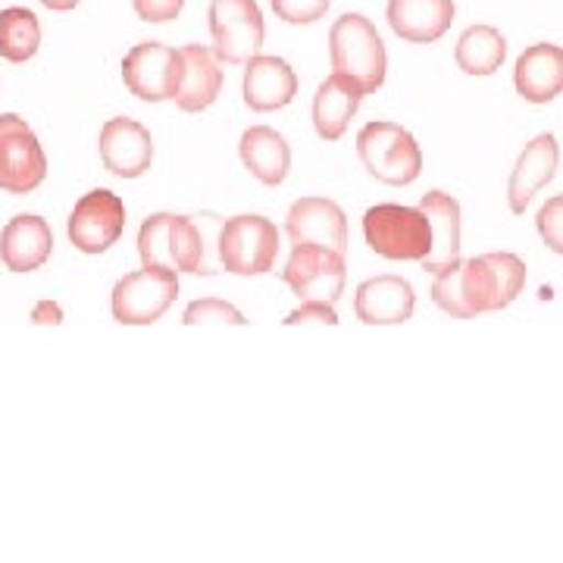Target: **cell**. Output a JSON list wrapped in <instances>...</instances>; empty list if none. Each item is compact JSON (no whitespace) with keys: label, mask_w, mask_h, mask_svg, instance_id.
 <instances>
[{"label":"cell","mask_w":563,"mask_h":563,"mask_svg":"<svg viewBox=\"0 0 563 563\" xmlns=\"http://www.w3.org/2000/svg\"><path fill=\"white\" fill-rule=\"evenodd\" d=\"M239 151H242V163L251 169V176L261 179L263 185H279L291 169V147L269 125H251L242 135Z\"/></svg>","instance_id":"obj_24"},{"label":"cell","mask_w":563,"mask_h":563,"mask_svg":"<svg viewBox=\"0 0 563 563\" xmlns=\"http://www.w3.org/2000/svg\"><path fill=\"white\" fill-rule=\"evenodd\" d=\"M269 3H273L279 20L291 22V25H310V22L325 16L332 0H269Z\"/></svg>","instance_id":"obj_28"},{"label":"cell","mask_w":563,"mask_h":563,"mask_svg":"<svg viewBox=\"0 0 563 563\" xmlns=\"http://www.w3.org/2000/svg\"><path fill=\"white\" fill-rule=\"evenodd\" d=\"M54 251V232L47 220L22 213L7 222V229L0 232V263L10 273H32L41 269L51 261Z\"/></svg>","instance_id":"obj_15"},{"label":"cell","mask_w":563,"mask_h":563,"mask_svg":"<svg viewBox=\"0 0 563 563\" xmlns=\"http://www.w3.org/2000/svg\"><path fill=\"white\" fill-rule=\"evenodd\" d=\"M32 322L35 325H60L63 322V310L57 301H38L35 310H32Z\"/></svg>","instance_id":"obj_32"},{"label":"cell","mask_w":563,"mask_h":563,"mask_svg":"<svg viewBox=\"0 0 563 563\" xmlns=\"http://www.w3.org/2000/svg\"><path fill=\"white\" fill-rule=\"evenodd\" d=\"M41 25L32 10L10 7L0 10V57L10 63H25L38 54Z\"/></svg>","instance_id":"obj_26"},{"label":"cell","mask_w":563,"mask_h":563,"mask_svg":"<svg viewBox=\"0 0 563 563\" xmlns=\"http://www.w3.org/2000/svg\"><path fill=\"white\" fill-rule=\"evenodd\" d=\"M420 210L432 229V247L422 257V269L442 273L451 263L461 261V203L444 191H429L422 195Z\"/></svg>","instance_id":"obj_18"},{"label":"cell","mask_w":563,"mask_h":563,"mask_svg":"<svg viewBox=\"0 0 563 563\" xmlns=\"http://www.w3.org/2000/svg\"><path fill=\"white\" fill-rule=\"evenodd\" d=\"M363 101V91L344 76H329L317 88V98H313V125L320 132V139L339 141L347 129V122L354 120L357 107Z\"/></svg>","instance_id":"obj_23"},{"label":"cell","mask_w":563,"mask_h":563,"mask_svg":"<svg viewBox=\"0 0 563 563\" xmlns=\"http://www.w3.org/2000/svg\"><path fill=\"white\" fill-rule=\"evenodd\" d=\"M526 285V263L517 254H483L451 263L435 273L432 301L457 320H473L479 313H495L517 301Z\"/></svg>","instance_id":"obj_1"},{"label":"cell","mask_w":563,"mask_h":563,"mask_svg":"<svg viewBox=\"0 0 563 563\" xmlns=\"http://www.w3.org/2000/svg\"><path fill=\"white\" fill-rule=\"evenodd\" d=\"M244 103L257 113L282 110L298 95V76L282 57H251L244 63Z\"/></svg>","instance_id":"obj_17"},{"label":"cell","mask_w":563,"mask_h":563,"mask_svg":"<svg viewBox=\"0 0 563 563\" xmlns=\"http://www.w3.org/2000/svg\"><path fill=\"white\" fill-rule=\"evenodd\" d=\"M213 57L229 66L247 63L263 47V13L254 0H213L210 3Z\"/></svg>","instance_id":"obj_8"},{"label":"cell","mask_w":563,"mask_h":563,"mask_svg":"<svg viewBox=\"0 0 563 563\" xmlns=\"http://www.w3.org/2000/svg\"><path fill=\"white\" fill-rule=\"evenodd\" d=\"M332 69L351 79L363 95L376 91L385 81V44L376 25L361 13H344L329 32Z\"/></svg>","instance_id":"obj_3"},{"label":"cell","mask_w":563,"mask_h":563,"mask_svg":"<svg viewBox=\"0 0 563 563\" xmlns=\"http://www.w3.org/2000/svg\"><path fill=\"white\" fill-rule=\"evenodd\" d=\"M181 322L185 325H210V322H217V325H244L247 320H244L239 307L217 301V298H203V301L188 303Z\"/></svg>","instance_id":"obj_27"},{"label":"cell","mask_w":563,"mask_h":563,"mask_svg":"<svg viewBox=\"0 0 563 563\" xmlns=\"http://www.w3.org/2000/svg\"><path fill=\"white\" fill-rule=\"evenodd\" d=\"M122 81L139 101H169L179 91L181 54L161 41L135 44L122 60Z\"/></svg>","instance_id":"obj_11"},{"label":"cell","mask_w":563,"mask_h":563,"mask_svg":"<svg viewBox=\"0 0 563 563\" xmlns=\"http://www.w3.org/2000/svg\"><path fill=\"white\" fill-rule=\"evenodd\" d=\"M301 322H325V325H335L339 313L329 301H303L295 313H288L285 325H301Z\"/></svg>","instance_id":"obj_30"},{"label":"cell","mask_w":563,"mask_h":563,"mask_svg":"<svg viewBox=\"0 0 563 563\" xmlns=\"http://www.w3.org/2000/svg\"><path fill=\"white\" fill-rule=\"evenodd\" d=\"M517 91L529 103L554 101L563 91V47L561 44H532L517 60Z\"/></svg>","instance_id":"obj_20"},{"label":"cell","mask_w":563,"mask_h":563,"mask_svg":"<svg viewBox=\"0 0 563 563\" xmlns=\"http://www.w3.org/2000/svg\"><path fill=\"white\" fill-rule=\"evenodd\" d=\"M413 307H417V295H413V285L401 276H376V279H366L357 288V298H354V310H357V320L366 325H398L413 317Z\"/></svg>","instance_id":"obj_16"},{"label":"cell","mask_w":563,"mask_h":563,"mask_svg":"<svg viewBox=\"0 0 563 563\" xmlns=\"http://www.w3.org/2000/svg\"><path fill=\"white\" fill-rule=\"evenodd\" d=\"M101 161L120 179H139L151 169L154 141L141 122L129 117L107 120L101 129Z\"/></svg>","instance_id":"obj_13"},{"label":"cell","mask_w":563,"mask_h":563,"mask_svg":"<svg viewBox=\"0 0 563 563\" xmlns=\"http://www.w3.org/2000/svg\"><path fill=\"white\" fill-rule=\"evenodd\" d=\"M139 254L144 266H166L173 273H217L207 254V232L191 217L154 213L141 222Z\"/></svg>","instance_id":"obj_2"},{"label":"cell","mask_w":563,"mask_h":563,"mask_svg":"<svg viewBox=\"0 0 563 563\" xmlns=\"http://www.w3.org/2000/svg\"><path fill=\"white\" fill-rule=\"evenodd\" d=\"M179 54L181 81L173 101L179 103L185 113H201V110H207L210 103L220 98V60L213 57V51H207L201 44H188V47H181Z\"/></svg>","instance_id":"obj_22"},{"label":"cell","mask_w":563,"mask_h":563,"mask_svg":"<svg viewBox=\"0 0 563 563\" xmlns=\"http://www.w3.org/2000/svg\"><path fill=\"white\" fill-rule=\"evenodd\" d=\"M38 3H44L47 10H57V13H66V10H76L81 0H38Z\"/></svg>","instance_id":"obj_33"},{"label":"cell","mask_w":563,"mask_h":563,"mask_svg":"<svg viewBox=\"0 0 563 563\" xmlns=\"http://www.w3.org/2000/svg\"><path fill=\"white\" fill-rule=\"evenodd\" d=\"M539 232L554 254H563V195L544 201V207L539 210Z\"/></svg>","instance_id":"obj_29"},{"label":"cell","mask_w":563,"mask_h":563,"mask_svg":"<svg viewBox=\"0 0 563 563\" xmlns=\"http://www.w3.org/2000/svg\"><path fill=\"white\" fill-rule=\"evenodd\" d=\"M285 232L291 244H322L344 254L347 251V220L344 210L329 198H301L291 203Z\"/></svg>","instance_id":"obj_14"},{"label":"cell","mask_w":563,"mask_h":563,"mask_svg":"<svg viewBox=\"0 0 563 563\" xmlns=\"http://www.w3.org/2000/svg\"><path fill=\"white\" fill-rule=\"evenodd\" d=\"M507 57V41L492 25H470L457 41V66L466 76H492Z\"/></svg>","instance_id":"obj_25"},{"label":"cell","mask_w":563,"mask_h":563,"mask_svg":"<svg viewBox=\"0 0 563 563\" xmlns=\"http://www.w3.org/2000/svg\"><path fill=\"white\" fill-rule=\"evenodd\" d=\"M357 154L369 176L385 185H410L420 179L422 154L417 139L395 122H369L357 135Z\"/></svg>","instance_id":"obj_5"},{"label":"cell","mask_w":563,"mask_h":563,"mask_svg":"<svg viewBox=\"0 0 563 563\" xmlns=\"http://www.w3.org/2000/svg\"><path fill=\"white\" fill-rule=\"evenodd\" d=\"M363 235L388 261H422L432 247V229L420 207L376 203L363 213Z\"/></svg>","instance_id":"obj_4"},{"label":"cell","mask_w":563,"mask_h":563,"mask_svg":"<svg viewBox=\"0 0 563 563\" xmlns=\"http://www.w3.org/2000/svg\"><path fill=\"white\" fill-rule=\"evenodd\" d=\"M282 279L301 301L335 303L344 295V254L322 244H295L291 257L282 269Z\"/></svg>","instance_id":"obj_10"},{"label":"cell","mask_w":563,"mask_h":563,"mask_svg":"<svg viewBox=\"0 0 563 563\" xmlns=\"http://www.w3.org/2000/svg\"><path fill=\"white\" fill-rule=\"evenodd\" d=\"M185 7V0H135V13L144 22H169L176 20Z\"/></svg>","instance_id":"obj_31"},{"label":"cell","mask_w":563,"mask_h":563,"mask_svg":"<svg viewBox=\"0 0 563 563\" xmlns=\"http://www.w3.org/2000/svg\"><path fill=\"white\" fill-rule=\"evenodd\" d=\"M558 161H561V147H558L554 135H539L526 144V151L510 173V185H507V201H510L514 213H526V207L539 195V188L554 179Z\"/></svg>","instance_id":"obj_19"},{"label":"cell","mask_w":563,"mask_h":563,"mask_svg":"<svg viewBox=\"0 0 563 563\" xmlns=\"http://www.w3.org/2000/svg\"><path fill=\"white\" fill-rule=\"evenodd\" d=\"M454 0H391L388 25L391 32L413 44H432L451 29Z\"/></svg>","instance_id":"obj_21"},{"label":"cell","mask_w":563,"mask_h":563,"mask_svg":"<svg viewBox=\"0 0 563 563\" xmlns=\"http://www.w3.org/2000/svg\"><path fill=\"white\" fill-rule=\"evenodd\" d=\"M179 298V279L166 266H144L129 273L113 288V320L122 325H151Z\"/></svg>","instance_id":"obj_7"},{"label":"cell","mask_w":563,"mask_h":563,"mask_svg":"<svg viewBox=\"0 0 563 563\" xmlns=\"http://www.w3.org/2000/svg\"><path fill=\"white\" fill-rule=\"evenodd\" d=\"M220 263L232 276H263L279 257V229L266 217H235L220 225Z\"/></svg>","instance_id":"obj_6"},{"label":"cell","mask_w":563,"mask_h":563,"mask_svg":"<svg viewBox=\"0 0 563 563\" xmlns=\"http://www.w3.org/2000/svg\"><path fill=\"white\" fill-rule=\"evenodd\" d=\"M125 229V203L120 195L95 188L69 213V242L81 254H103L120 242Z\"/></svg>","instance_id":"obj_12"},{"label":"cell","mask_w":563,"mask_h":563,"mask_svg":"<svg viewBox=\"0 0 563 563\" xmlns=\"http://www.w3.org/2000/svg\"><path fill=\"white\" fill-rule=\"evenodd\" d=\"M47 176V157L35 132L16 113L0 117V191L32 195Z\"/></svg>","instance_id":"obj_9"}]
</instances>
